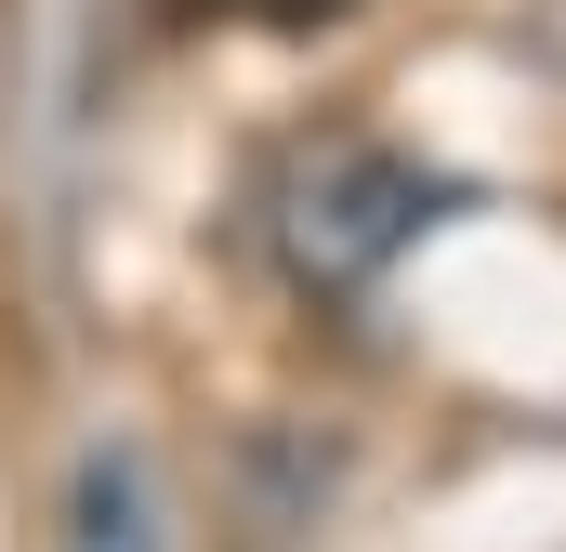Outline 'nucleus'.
Returning <instances> with one entry per match:
<instances>
[{
    "label": "nucleus",
    "mask_w": 566,
    "mask_h": 552,
    "mask_svg": "<svg viewBox=\"0 0 566 552\" xmlns=\"http://www.w3.org/2000/svg\"><path fill=\"white\" fill-rule=\"evenodd\" d=\"M422 211H434V184L409 171V158H382V145H329V158L290 184V264L343 289V276L382 264V251H396Z\"/></svg>",
    "instance_id": "1"
},
{
    "label": "nucleus",
    "mask_w": 566,
    "mask_h": 552,
    "mask_svg": "<svg viewBox=\"0 0 566 552\" xmlns=\"http://www.w3.org/2000/svg\"><path fill=\"white\" fill-rule=\"evenodd\" d=\"M53 552H171L158 487H145L133 447H93V460H80V487H66V540H53Z\"/></svg>",
    "instance_id": "2"
}]
</instances>
